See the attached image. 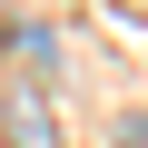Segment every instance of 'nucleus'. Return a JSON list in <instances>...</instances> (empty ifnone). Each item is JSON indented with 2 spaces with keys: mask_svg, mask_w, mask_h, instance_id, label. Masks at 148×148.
<instances>
[{
  "mask_svg": "<svg viewBox=\"0 0 148 148\" xmlns=\"http://www.w3.org/2000/svg\"><path fill=\"white\" fill-rule=\"evenodd\" d=\"M0 128H10V148H59V119H49L40 89H10L0 99Z\"/></svg>",
  "mask_w": 148,
  "mask_h": 148,
  "instance_id": "f257e3e1",
  "label": "nucleus"
},
{
  "mask_svg": "<svg viewBox=\"0 0 148 148\" xmlns=\"http://www.w3.org/2000/svg\"><path fill=\"white\" fill-rule=\"evenodd\" d=\"M10 69H20V89H40L49 69H59V40H49V20H20V30H10Z\"/></svg>",
  "mask_w": 148,
  "mask_h": 148,
  "instance_id": "f03ea898",
  "label": "nucleus"
},
{
  "mask_svg": "<svg viewBox=\"0 0 148 148\" xmlns=\"http://www.w3.org/2000/svg\"><path fill=\"white\" fill-rule=\"evenodd\" d=\"M119 148H148V109H128V119H119Z\"/></svg>",
  "mask_w": 148,
  "mask_h": 148,
  "instance_id": "7ed1b4c3",
  "label": "nucleus"
}]
</instances>
